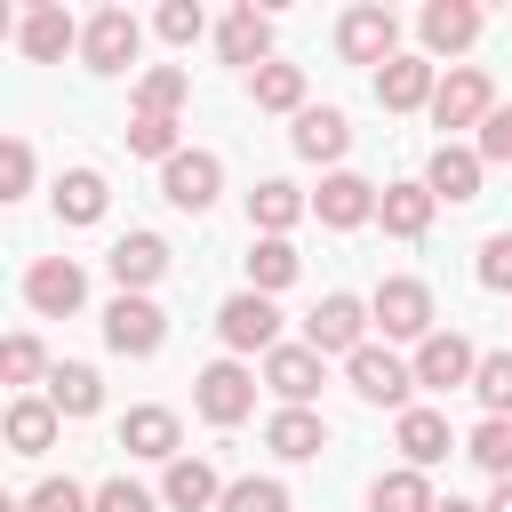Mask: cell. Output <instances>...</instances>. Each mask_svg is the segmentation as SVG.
Returning <instances> with one entry per match:
<instances>
[{"label": "cell", "mask_w": 512, "mask_h": 512, "mask_svg": "<svg viewBox=\"0 0 512 512\" xmlns=\"http://www.w3.org/2000/svg\"><path fill=\"white\" fill-rule=\"evenodd\" d=\"M360 328H368V304H360V296H320V304H312V320H304V344H312L320 360H328V352H344V360H352V352L368 344Z\"/></svg>", "instance_id": "obj_9"}, {"label": "cell", "mask_w": 512, "mask_h": 512, "mask_svg": "<svg viewBox=\"0 0 512 512\" xmlns=\"http://www.w3.org/2000/svg\"><path fill=\"white\" fill-rule=\"evenodd\" d=\"M216 512H288V488L280 480H232L216 496Z\"/></svg>", "instance_id": "obj_37"}, {"label": "cell", "mask_w": 512, "mask_h": 512, "mask_svg": "<svg viewBox=\"0 0 512 512\" xmlns=\"http://www.w3.org/2000/svg\"><path fill=\"white\" fill-rule=\"evenodd\" d=\"M56 424H64V416H56L48 400H16V408H8V448H16V456H48V448H56Z\"/></svg>", "instance_id": "obj_30"}, {"label": "cell", "mask_w": 512, "mask_h": 512, "mask_svg": "<svg viewBox=\"0 0 512 512\" xmlns=\"http://www.w3.org/2000/svg\"><path fill=\"white\" fill-rule=\"evenodd\" d=\"M344 144H352V120L336 104H304L296 112V152L304 160H344Z\"/></svg>", "instance_id": "obj_23"}, {"label": "cell", "mask_w": 512, "mask_h": 512, "mask_svg": "<svg viewBox=\"0 0 512 512\" xmlns=\"http://www.w3.org/2000/svg\"><path fill=\"white\" fill-rule=\"evenodd\" d=\"M480 512H512V480H496V496H488Z\"/></svg>", "instance_id": "obj_46"}, {"label": "cell", "mask_w": 512, "mask_h": 512, "mask_svg": "<svg viewBox=\"0 0 512 512\" xmlns=\"http://www.w3.org/2000/svg\"><path fill=\"white\" fill-rule=\"evenodd\" d=\"M24 192H32V144L0 136V208H8V200H24Z\"/></svg>", "instance_id": "obj_40"}, {"label": "cell", "mask_w": 512, "mask_h": 512, "mask_svg": "<svg viewBox=\"0 0 512 512\" xmlns=\"http://www.w3.org/2000/svg\"><path fill=\"white\" fill-rule=\"evenodd\" d=\"M248 96H256L264 112H304V72H296V64H256V72H248Z\"/></svg>", "instance_id": "obj_32"}, {"label": "cell", "mask_w": 512, "mask_h": 512, "mask_svg": "<svg viewBox=\"0 0 512 512\" xmlns=\"http://www.w3.org/2000/svg\"><path fill=\"white\" fill-rule=\"evenodd\" d=\"M464 456L480 464V472H496V480H512V416H488L472 440H464Z\"/></svg>", "instance_id": "obj_34"}, {"label": "cell", "mask_w": 512, "mask_h": 512, "mask_svg": "<svg viewBox=\"0 0 512 512\" xmlns=\"http://www.w3.org/2000/svg\"><path fill=\"white\" fill-rule=\"evenodd\" d=\"M296 216H304V192H296V184H280V176H264V184L248 192V224H256L264 240H280V232H288Z\"/></svg>", "instance_id": "obj_28"}, {"label": "cell", "mask_w": 512, "mask_h": 512, "mask_svg": "<svg viewBox=\"0 0 512 512\" xmlns=\"http://www.w3.org/2000/svg\"><path fill=\"white\" fill-rule=\"evenodd\" d=\"M80 296H88V272H80L72 256H40V264L24 272V304H32L40 320H64V312H80Z\"/></svg>", "instance_id": "obj_8"}, {"label": "cell", "mask_w": 512, "mask_h": 512, "mask_svg": "<svg viewBox=\"0 0 512 512\" xmlns=\"http://www.w3.org/2000/svg\"><path fill=\"white\" fill-rule=\"evenodd\" d=\"M248 280H256V296L288 288V280H296V248H288V240H256V248H248Z\"/></svg>", "instance_id": "obj_35"}, {"label": "cell", "mask_w": 512, "mask_h": 512, "mask_svg": "<svg viewBox=\"0 0 512 512\" xmlns=\"http://www.w3.org/2000/svg\"><path fill=\"white\" fill-rule=\"evenodd\" d=\"M216 336L232 344V352H272L280 344V312H272V296H232L224 312H216Z\"/></svg>", "instance_id": "obj_12"}, {"label": "cell", "mask_w": 512, "mask_h": 512, "mask_svg": "<svg viewBox=\"0 0 512 512\" xmlns=\"http://www.w3.org/2000/svg\"><path fill=\"white\" fill-rule=\"evenodd\" d=\"M400 456H408V472H424V464H440L448 448H456V432H448V416L440 408H400Z\"/></svg>", "instance_id": "obj_20"}, {"label": "cell", "mask_w": 512, "mask_h": 512, "mask_svg": "<svg viewBox=\"0 0 512 512\" xmlns=\"http://www.w3.org/2000/svg\"><path fill=\"white\" fill-rule=\"evenodd\" d=\"M192 408H200L208 424H240V416L256 408V376H248L240 360H216V368L192 376Z\"/></svg>", "instance_id": "obj_6"}, {"label": "cell", "mask_w": 512, "mask_h": 512, "mask_svg": "<svg viewBox=\"0 0 512 512\" xmlns=\"http://www.w3.org/2000/svg\"><path fill=\"white\" fill-rule=\"evenodd\" d=\"M472 392H480L488 416H512V352H488V360L472 368Z\"/></svg>", "instance_id": "obj_36"}, {"label": "cell", "mask_w": 512, "mask_h": 512, "mask_svg": "<svg viewBox=\"0 0 512 512\" xmlns=\"http://www.w3.org/2000/svg\"><path fill=\"white\" fill-rule=\"evenodd\" d=\"M424 192H432V200H448V208L480 200V152L440 136V152H432V168H424Z\"/></svg>", "instance_id": "obj_13"}, {"label": "cell", "mask_w": 512, "mask_h": 512, "mask_svg": "<svg viewBox=\"0 0 512 512\" xmlns=\"http://www.w3.org/2000/svg\"><path fill=\"white\" fill-rule=\"evenodd\" d=\"M432 512H480V504H464V496H440V504H432Z\"/></svg>", "instance_id": "obj_47"}, {"label": "cell", "mask_w": 512, "mask_h": 512, "mask_svg": "<svg viewBox=\"0 0 512 512\" xmlns=\"http://www.w3.org/2000/svg\"><path fill=\"white\" fill-rule=\"evenodd\" d=\"M488 112H496V96H488V72L456 64L448 80H432V120H440V128H480Z\"/></svg>", "instance_id": "obj_11"}, {"label": "cell", "mask_w": 512, "mask_h": 512, "mask_svg": "<svg viewBox=\"0 0 512 512\" xmlns=\"http://www.w3.org/2000/svg\"><path fill=\"white\" fill-rule=\"evenodd\" d=\"M32 376H48V352L32 336H0V384H32Z\"/></svg>", "instance_id": "obj_38"}, {"label": "cell", "mask_w": 512, "mask_h": 512, "mask_svg": "<svg viewBox=\"0 0 512 512\" xmlns=\"http://www.w3.org/2000/svg\"><path fill=\"white\" fill-rule=\"evenodd\" d=\"M104 200H112V192H104L96 168H64V176H56V216H64V224H96Z\"/></svg>", "instance_id": "obj_29"}, {"label": "cell", "mask_w": 512, "mask_h": 512, "mask_svg": "<svg viewBox=\"0 0 512 512\" xmlns=\"http://www.w3.org/2000/svg\"><path fill=\"white\" fill-rule=\"evenodd\" d=\"M136 48H144V24H136L128 8H96V16H88V32H80L88 72H128V64H136Z\"/></svg>", "instance_id": "obj_4"}, {"label": "cell", "mask_w": 512, "mask_h": 512, "mask_svg": "<svg viewBox=\"0 0 512 512\" xmlns=\"http://www.w3.org/2000/svg\"><path fill=\"white\" fill-rule=\"evenodd\" d=\"M480 288H504V296H512V232H496V240L480 248Z\"/></svg>", "instance_id": "obj_45"}, {"label": "cell", "mask_w": 512, "mask_h": 512, "mask_svg": "<svg viewBox=\"0 0 512 512\" xmlns=\"http://www.w3.org/2000/svg\"><path fill=\"white\" fill-rule=\"evenodd\" d=\"M56 416H96L104 408V384H96V368H80V360H64V368H48V392H40Z\"/></svg>", "instance_id": "obj_27"}, {"label": "cell", "mask_w": 512, "mask_h": 512, "mask_svg": "<svg viewBox=\"0 0 512 512\" xmlns=\"http://www.w3.org/2000/svg\"><path fill=\"white\" fill-rule=\"evenodd\" d=\"M312 216H320V224H336V232H352V224H368V216H376V184L336 168V176H320V192H312Z\"/></svg>", "instance_id": "obj_14"}, {"label": "cell", "mask_w": 512, "mask_h": 512, "mask_svg": "<svg viewBox=\"0 0 512 512\" xmlns=\"http://www.w3.org/2000/svg\"><path fill=\"white\" fill-rule=\"evenodd\" d=\"M88 512H160V504H152L136 480H104V488L88 496Z\"/></svg>", "instance_id": "obj_44"}, {"label": "cell", "mask_w": 512, "mask_h": 512, "mask_svg": "<svg viewBox=\"0 0 512 512\" xmlns=\"http://www.w3.org/2000/svg\"><path fill=\"white\" fill-rule=\"evenodd\" d=\"M120 448L128 456H152V464H176V416L168 408H128L120 416Z\"/></svg>", "instance_id": "obj_25"}, {"label": "cell", "mask_w": 512, "mask_h": 512, "mask_svg": "<svg viewBox=\"0 0 512 512\" xmlns=\"http://www.w3.org/2000/svg\"><path fill=\"white\" fill-rule=\"evenodd\" d=\"M264 384H272L288 408H312V392H320V352H312V344H272V352H264Z\"/></svg>", "instance_id": "obj_15"}, {"label": "cell", "mask_w": 512, "mask_h": 512, "mask_svg": "<svg viewBox=\"0 0 512 512\" xmlns=\"http://www.w3.org/2000/svg\"><path fill=\"white\" fill-rule=\"evenodd\" d=\"M472 368H480V352H472L464 336H448V328H432V336L416 344V360H408V376H416L424 392H456V384H472Z\"/></svg>", "instance_id": "obj_10"}, {"label": "cell", "mask_w": 512, "mask_h": 512, "mask_svg": "<svg viewBox=\"0 0 512 512\" xmlns=\"http://www.w3.org/2000/svg\"><path fill=\"white\" fill-rule=\"evenodd\" d=\"M216 496H224V480H216L208 456H176L168 480H160V504H176V512H208Z\"/></svg>", "instance_id": "obj_21"}, {"label": "cell", "mask_w": 512, "mask_h": 512, "mask_svg": "<svg viewBox=\"0 0 512 512\" xmlns=\"http://www.w3.org/2000/svg\"><path fill=\"white\" fill-rule=\"evenodd\" d=\"M368 320H376L384 336H400V344H424V336H432V288H424V280H384V288L368 296Z\"/></svg>", "instance_id": "obj_1"}, {"label": "cell", "mask_w": 512, "mask_h": 512, "mask_svg": "<svg viewBox=\"0 0 512 512\" xmlns=\"http://www.w3.org/2000/svg\"><path fill=\"white\" fill-rule=\"evenodd\" d=\"M192 96V80H184V64H152L144 80H136V112H152V120H176V104Z\"/></svg>", "instance_id": "obj_33"}, {"label": "cell", "mask_w": 512, "mask_h": 512, "mask_svg": "<svg viewBox=\"0 0 512 512\" xmlns=\"http://www.w3.org/2000/svg\"><path fill=\"white\" fill-rule=\"evenodd\" d=\"M416 32H424L432 56H464V48L480 40V8H472V0H432V8L416 16Z\"/></svg>", "instance_id": "obj_16"}, {"label": "cell", "mask_w": 512, "mask_h": 512, "mask_svg": "<svg viewBox=\"0 0 512 512\" xmlns=\"http://www.w3.org/2000/svg\"><path fill=\"white\" fill-rule=\"evenodd\" d=\"M160 336H168V312H160L152 296H112V312H104V344H112V352L152 360V352H160Z\"/></svg>", "instance_id": "obj_5"}, {"label": "cell", "mask_w": 512, "mask_h": 512, "mask_svg": "<svg viewBox=\"0 0 512 512\" xmlns=\"http://www.w3.org/2000/svg\"><path fill=\"white\" fill-rule=\"evenodd\" d=\"M432 208H440V200H432L424 184H384V192H376V216H384V232H392V240H424Z\"/></svg>", "instance_id": "obj_24"}, {"label": "cell", "mask_w": 512, "mask_h": 512, "mask_svg": "<svg viewBox=\"0 0 512 512\" xmlns=\"http://www.w3.org/2000/svg\"><path fill=\"white\" fill-rule=\"evenodd\" d=\"M128 152L176 160V152H184V144H176V120H152V112H136V120H128Z\"/></svg>", "instance_id": "obj_39"}, {"label": "cell", "mask_w": 512, "mask_h": 512, "mask_svg": "<svg viewBox=\"0 0 512 512\" xmlns=\"http://www.w3.org/2000/svg\"><path fill=\"white\" fill-rule=\"evenodd\" d=\"M112 280H120V296H136V288H152L160 272H168V240L160 232H128V240H112Z\"/></svg>", "instance_id": "obj_17"}, {"label": "cell", "mask_w": 512, "mask_h": 512, "mask_svg": "<svg viewBox=\"0 0 512 512\" xmlns=\"http://www.w3.org/2000/svg\"><path fill=\"white\" fill-rule=\"evenodd\" d=\"M432 504H440V496H432V480H424V472H408V464H400V472H384V480L368 488V512H432Z\"/></svg>", "instance_id": "obj_31"}, {"label": "cell", "mask_w": 512, "mask_h": 512, "mask_svg": "<svg viewBox=\"0 0 512 512\" xmlns=\"http://www.w3.org/2000/svg\"><path fill=\"white\" fill-rule=\"evenodd\" d=\"M376 104H384V112H416V104H432V64H424V56H392V64L376 72Z\"/></svg>", "instance_id": "obj_22"}, {"label": "cell", "mask_w": 512, "mask_h": 512, "mask_svg": "<svg viewBox=\"0 0 512 512\" xmlns=\"http://www.w3.org/2000/svg\"><path fill=\"white\" fill-rule=\"evenodd\" d=\"M216 48H224V64H248V72H256V64H272V16H264L256 0H248V8H232V16H224V32H216Z\"/></svg>", "instance_id": "obj_18"}, {"label": "cell", "mask_w": 512, "mask_h": 512, "mask_svg": "<svg viewBox=\"0 0 512 512\" xmlns=\"http://www.w3.org/2000/svg\"><path fill=\"white\" fill-rule=\"evenodd\" d=\"M0 512H24V504H16V496H0Z\"/></svg>", "instance_id": "obj_49"}, {"label": "cell", "mask_w": 512, "mask_h": 512, "mask_svg": "<svg viewBox=\"0 0 512 512\" xmlns=\"http://www.w3.org/2000/svg\"><path fill=\"white\" fill-rule=\"evenodd\" d=\"M264 448H272L280 464H304V456L328 448V416H312V408H280V416L264 424Z\"/></svg>", "instance_id": "obj_19"}, {"label": "cell", "mask_w": 512, "mask_h": 512, "mask_svg": "<svg viewBox=\"0 0 512 512\" xmlns=\"http://www.w3.org/2000/svg\"><path fill=\"white\" fill-rule=\"evenodd\" d=\"M200 24H208V16H200V0H168V8H160V40H168V48H192V40H200Z\"/></svg>", "instance_id": "obj_42"}, {"label": "cell", "mask_w": 512, "mask_h": 512, "mask_svg": "<svg viewBox=\"0 0 512 512\" xmlns=\"http://www.w3.org/2000/svg\"><path fill=\"white\" fill-rule=\"evenodd\" d=\"M336 48H344V64H376V72H384V64L400 56V16L368 0V8H352V16L336 24Z\"/></svg>", "instance_id": "obj_3"}, {"label": "cell", "mask_w": 512, "mask_h": 512, "mask_svg": "<svg viewBox=\"0 0 512 512\" xmlns=\"http://www.w3.org/2000/svg\"><path fill=\"white\" fill-rule=\"evenodd\" d=\"M344 376H352V392H360L368 408H408V392H416L408 360H400V352H384V344H360V352L344 360Z\"/></svg>", "instance_id": "obj_2"}, {"label": "cell", "mask_w": 512, "mask_h": 512, "mask_svg": "<svg viewBox=\"0 0 512 512\" xmlns=\"http://www.w3.org/2000/svg\"><path fill=\"white\" fill-rule=\"evenodd\" d=\"M24 512H88V488H80V480H40V488L24 496Z\"/></svg>", "instance_id": "obj_43"}, {"label": "cell", "mask_w": 512, "mask_h": 512, "mask_svg": "<svg viewBox=\"0 0 512 512\" xmlns=\"http://www.w3.org/2000/svg\"><path fill=\"white\" fill-rule=\"evenodd\" d=\"M16 40H24V56H32V64H56L64 48H80V24H72L64 8H32V16L16 24Z\"/></svg>", "instance_id": "obj_26"}, {"label": "cell", "mask_w": 512, "mask_h": 512, "mask_svg": "<svg viewBox=\"0 0 512 512\" xmlns=\"http://www.w3.org/2000/svg\"><path fill=\"white\" fill-rule=\"evenodd\" d=\"M160 192H168L184 216H200V208H216V192H224V160H216V152H176V160H160Z\"/></svg>", "instance_id": "obj_7"}, {"label": "cell", "mask_w": 512, "mask_h": 512, "mask_svg": "<svg viewBox=\"0 0 512 512\" xmlns=\"http://www.w3.org/2000/svg\"><path fill=\"white\" fill-rule=\"evenodd\" d=\"M8 32H16V8H8V0H0V40H8Z\"/></svg>", "instance_id": "obj_48"}, {"label": "cell", "mask_w": 512, "mask_h": 512, "mask_svg": "<svg viewBox=\"0 0 512 512\" xmlns=\"http://www.w3.org/2000/svg\"><path fill=\"white\" fill-rule=\"evenodd\" d=\"M480 168H512V104H496L488 120H480Z\"/></svg>", "instance_id": "obj_41"}]
</instances>
